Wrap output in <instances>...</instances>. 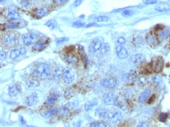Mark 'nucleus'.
Returning a JSON list of instances; mask_svg holds the SVG:
<instances>
[{
    "label": "nucleus",
    "instance_id": "obj_35",
    "mask_svg": "<svg viewBox=\"0 0 170 127\" xmlns=\"http://www.w3.org/2000/svg\"><path fill=\"white\" fill-rule=\"evenodd\" d=\"M138 82H139L140 85L143 86V85L147 84V78L144 77V76H141V77H140V78H138Z\"/></svg>",
    "mask_w": 170,
    "mask_h": 127
},
{
    "label": "nucleus",
    "instance_id": "obj_8",
    "mask_svg": "<svg viewBox=\"0 0 170 127\" xmlns=\"http://www.w3.org/2000/svg\"><path fill=\"white\" fill-rule=\"evenodd\" d=\"M146 40L147 42V43H148L149 46H151V47H152V48H154V47L158 46V45L159 43L158 39V37H157L156 35H154L152 32L147 34V37H146Z\"/></svg>",
    "mask_w": 170,
    "mask_h": 127
},
{
    "label": "nucleus",
    "instance_id": "obj_20",
    "mask_svg": "<svg viewBox=\"0 0 170 127\" xmlns=\"http://www.w3.org/2000/svg\"><path fill=\"white\" fill-rule=\"evenodd\" d=\"M155 10L158 12H167V11L170 10V5L167 3H161L159 5H158L155 7Z\"/></svg>",
    "mask_w": 170,
    "mask_h": 127
},
{
    "label": "nucleus",
    "instance_id": "obj_21",
    "mask_svg": "<svg viewBox=\"0 0 170 127\" xmlns=\"http://www.w3.org/2000/svg\"><path fill=\"white\" fill-rule=\"evenodd\" d=\"M108 113V110L104 108H99L98 109H97V111H96V115H97V116L100 117V119H105L106 117H107Z\"/></svg>",
    "mask_w": 170,
    "mask_h": 127
},
{
    "label": "nucleus",
    "instance_id": "obj_33",
    "mask_svg": "<svg viewBox=\"0 0 170 127\" xmlns=\"http://www.w3.org/2000/svg\"><path fill=\"white\" fill-rule=\"evenodd\" d=\"M121 15L123 16H125V17H128V16H131L133 15V12L130 10H125L122 11L121 13Z\"/></svg>",
    "mask_w": 170,
    "mask_h": 127
},
{
    "label": "nucleus",
    "instance_id": "obj_41",
    "mask_svg": "<svg viewBox=\"0 0 170 127\" xmlns=\"http://www.w3.org/2000/svg\"><path fill=\"white\" fill-rule=\"evenodd\" d=\"M84 0H75V2H74V3H73V6L74 7H78V6H79V5H81L82 3H83Z\"/></svg>",
    "mask_w": 170,
    "mask_h": 127
},
{
    "label": "nucleus",
    "instance_id": "obj_27",
    "mask_svg": "<svg viewBox=\"0 0 170 127\" xmlns=\"http://www.w3.org/2000/svg\"><path fill=\"white\" fill-rule=\"evenodd\" d=\"M152 81L154 82V83L159 85V84L162 82V79L161 78V76H158V75H154V76H152Z\"/></svg>",
    "mask_w": 170,
    "mask_h": 127
},
{
    "label": "nucleus",
    "instance_id": "obj_32",
    "mask_svg": "<svg viewBox=\"0 0 170 127\" xmlns=\"http://www.w3.org/2000/svg\"><path fill=\"white\" fill-rule=\"evenodd\" d=\"M61 70V69H60ZM60 69H57V70L55 71V72H54L53 75V78L56 79V80H58L60 78V76H62L63 74V70L60 71Z\"/></svg>",
    "mask_w": 170,
    "mask_h": 127
},
{
    "label": "nucleus",
    "instance_id": "obj_6",
    "mask_svg": "<svg viewBox=\"0 0 170 127\" xmlns=\"http://www.w3.org/2000/svg\"><path fill=\"white\" fill-rule=\"evenodd\" d=\"M20 17H21V16H20L19 13L16 11V9L10 6L8 14H7V19H8L9 21H10L11 23L18 21L20 20Z\"/></svg>",
    "mask_w": 170,
    "mask_h": 127
},
{
    "label": "nucleus",
    "instance_id": "obj_43",
    "mask_svg": "<svg viewBox=\"0 0 170 127\" xmlns=\"http://www.w3.org/2000/svg\"><path fill=\"white\" fill-rule=\"evenodd\" d=\"M68 0H53V2L57 5H63V4H64L66 2H67Z\"/></svg>",
    "mask_w": 170,
    "mask_h": 127
},
{
    "label": "nucleus",
    "instance_id": "obj_22",
    "mask_svg": "<svg viewBox=\"0 0 170 127\" xmlns=\"http://www.w3.org/2000/svg\"><path fill=\"white\" fill-rule=\"evenodd\" d=\"M57 113H58V109L57 108H51L45 111L44 116L46 118H50V117H53L55 115H57Z\"/></svg>",
    "mask_w": 170,
    "mask_h": 127
},
{
    "label": "nucleus",
    "instance_id": "obj_10",
    "mask_svg": "<svg viewBox=\"0 0 170 127\" xmlns=\"http://www.w3.org/2000/svg\"><path fill=\"white\" fill-rule=\"evenodd\" d=\"M62 77L65 83L70 84L71 83L73 82V80H74V76H73L72 72H71V71L68 68H65L63 69Z\"/></svg>",
    "mask_w": 170,
    "mask_h": 127
},
{
    "label": "nucleus",
    "instance_id": "obj_42",
    "mask_svg": "<svg viewBox=\"0 0 170 127\" xmlns=\"http://www.w3.org/2000/svg\"><path fill=\"white\" fill-rule=\"evenodd\" d=\"M82 60H83V62L85 65H86L89 64V60H88V57H87V56L86 55V54H82Z\"/></svg>",
    "mask_w": 170,
    "mask_h": 127
},
{
    "label": "nucleus",
    "instance_id": "obj_48",
    "mask_svg": "<svg viewBox=\"0 0 170 127\" xmlns=\"http://www.w3.org/2000/svg\"><path fill=\"white\" fill-rule=\"evenodd\" d=\"M97 26H99V25H97V24H95V23H92V24H89V25H87L86 26V27H97Z\"/></svg>",
    "mask_w": 170,
    "mask_h": 127
},
{
    "label": "nucleus",
    "instance_id": "obj_28",
    "mask_svg": "<svg viewBox=\"0 0 170 127\" xmlns=\"http://www.w3.org/2000/svg\"><path fill=\"white\" fill-rule=\"evenodd\" d=\"M56 21H54V20H49V21H47L45 24V25L46 26H47V27H49L50 29H54L55 27H56Z\"/></svg>",
    "mask_w": 170,
    "mask_h": 127
},
{
    "label": "nucleus",
    "instance_id": "obj_36",
    "mask_svg": "<svg viewBox=\"0 0 170 127\" xmlns=\"http://www.w3.org/2000/svg\"><path fill=\"white\" fill-rule=\"evenodd\" d=\"M108 20H109V18H108V16H98V17H97V18L95 19V21L97 22H104V21H108Z\"/></svg>",
    "mask_w": 170,
    "mask_h": 127
},
{
    "label": "nucleus",
    "instance_id": "obj_24",
    "mask_svg": "<svg viewBox=\"0 0 170 127\" xmlns=\"http://www.w3.org/2000/svg\"><path fill=\"white\" fill-rule=\"evenodd\" d=\"M65 60H66V61L69 64H76V63L78 62V59H77V57L75 56V55H73L71 54H68L65 55Z\"/></svg>",
    "mask_w": 170,
    "mask_h": 127
},
{
    "label": "nucleus",
    "instance_id": "obj_12",
    "mask_svg": "<svg viewBox=\"0 0 170 127\" xmlns=\"http://www.w3.org/2000/svg\"><path fill=\"white\" fill-rule=\"evenodd\" d=\"M26 49L24 47H21L20 49H14V50H12L10 53V58L13 60H15L16 58H18L20 56H23L26 54Z\"/></svg>",
    "mask_w": 170,
    "mask_h": 127
},
{
    "label": "nucleus",
    "instance_id": "obj_47",
    "mask_svg": "<svg viewBox=\"0 0 170 127\" xmlns=\"http://www.w3.org/2000/svg\"><path fill=\"white\" fill-rule=\"evenodd\" d=\"M0 57H1V60H5V58H6V54H5V52H3V50H1Z\"/></svg>",
    "mask_w": 170,
    "mask_h": 127
},
{
    "label": "nucleus",
    "instance_id": "obj_9",
    "mask_svg": "<svg viewBox=\"0 0 170 127\" xmlns=\"http://www.w3.org/2000/svg\"><path fill=\"white\" fill-rule=\"evenodd\" d=\"M116 79L114 78H104L100 81V84L101 86L105 88H108V89H112L114 87L116 86Z\"/></svg>",
    "mask_w": 170,
    "mask_h": 127
},
{
    "label": "nucleus",
    "instance_id": "obj_39",
    "mask_svg": "<svg viewBox=\"0 0 170 127\" xmlns=\"http://www.w3.org/2000/svg\"><path fill=\"white\" fill-rule=\"evenodd\" d=\"M168 115L166 113H162L159 116V120L161 122H165V120L167 119Z\"/></svg>",
    "mask_w": 170,
    "mask_h": 127
},
{
    "label": "nucleus",
    "instance_id": "obj_17",
    "mask_svg": "<svg viewBox=\"0 0 170 127\" xmlns=\"http://www.w3.org/2000/svg\"><path fill=\"white\" fill-rule=\"evenodd\" d=\"M48 13V8L47 7H42L35 11V15L37 18H42L47 14Z\"/></svg>",
    "mask_w": 170,
    "mask_h": 127
},
{
    "label": "nucleus",
    "instance_id": "obj_26",
    "mask_svg": "<svg viewBox=\"0 0 170 127\" xmlns=\"http://www.w3.org/2000/svg\"><path fill=\"white\" fill-rule=\"evenodd\" d=\"M57 98H58V95L56 94V93H51L48 97L45 104H53L57 100Z\"/></svg>",
    "mask_w": 170,
    "mask_h": 127
},
{
    "label": "nucleus",
    "instance_id": "obj_37",
    "mask_svg": "<svg viewBox=\"0 0 170 127\" xmlns=\"http://www.w3.org/2000/svg\"><path fill=\"white\" fill-rule=\"evenodd\" d=\"M72 26L75 27H82L85 26V24H84L83 22L76 21V22H75V23H73Z\"/></svg>",
    "mask_w": 170,
    "mask_h": 127
},
{
    "label": "nucleus",
    "instance_id": "obj_45",
    "mask_svg": "<svg viewBox=\"0 0 170 127\" xmlns=\"http://www.w3.org/2000/svg\"><path fill=\"white\" fill-rule=\"evenodd\" d=\"M18 25H16V24H8V25H5V28H16Z\"/></svg>",
    "mask_w": 170,
    "mask_h": 127
},
{
    "label": "nucleus",
    "instance_id": "obj_38",
    "mask_svg": "<svg viewBox=\"0 0 170 127\" xmlns=\"http://www.w3.org/2000/svg\"><path fill=\"white\" fill-rule=\"evenodd\" d=\"M158 2V0H143V3L146 5H152L155 4Z\"/></svg>",
    "mask_w": 170,
    "mask_h": 127
},
{
    "label": "nucleus",
    "instance_id": "obj_13",
    "mask_svg": "<svg viewBox=\"0 0 170 127\" xmlns=\"http://www.w3.org/2000/svg\"><path fill=\"white\" fill-rule=\"evenodd\" d=\"M37 102H38V96H37V94L35 93H34L31 94L29 97H27L26 98V100L24 101V104L27 107H32V106L35 105Z\"/></svg>",
    "mask_w": 170,
    "mask_h": 127
},
{
    "label": "nucleus",
    "instance_id": "obj_34",
    "mask_svg": "<svg viewBox=\"0 0 170 127\" xmlns=\"http://www.w3.org/2000/svg\"><path fill=\"white\" fill-rule=\"evenodd\" d=\"M18 2L24 8H27L30 5L29 0H18Z\"/></svg>",
    "mask_w": 170,
    "mask_h": 127
},
{
    "label": "nucleus",
    "instance_id": "obj_44",
    "mask_svg": "<svg viewBox=\"0 0 170 127\" xmlns=\"http://www.w3.org/2000/svg\"><path fill=\"white\" fill-rule=\"evenodd\" d=\"M68 38H57L56 39V43L57 44L60 43H64V42H66V41H68Z\"/></svg>",
    "mask_w": 170,
    "mask_h": 127
},
{
    "label": "nucleus",
    "instance_id": "obj_51",
    "mask_svg": "<svg viewBox=\"0 0 170 127\" xmlns=\"http://www.w3.org/2000/svg\"><path fill=\"white\" fill-rule=\"evenodd\" d=\"M27 127H37V126H28Z\"/></svg>",
    "mask_w": 170,
    "mask_h": 127
},
{
    "label": "nucleus",
    "instance_id": "obj_31",
    "mask_svg": "<svg viewBox=\"0 0 170 127\" xmlns=\"http://www.w3.org/2000/svg\"><path fill=\"white\" fill-rule=\"evenodd\" d=\"M70 111V109L68 108L66 106H64V108H61V110L60 111V115H62V116H65V115H68V113Z\"/></svg>",
    "mask_w": 170,
    "mask_h": 127
},
{
    "label": "nucleus",
    "instance_id": "obj_23",
    "mask_svg": "<svg viewBox=\"0 0 170 127\" xmlns=\"http://www.w3.org/2000/svg\"><path fill=\"white\" fill-rule=\"evenodd\" d=\"M19 87L15 85H13L9 87V94L10 97H16L19 93Z\"/></svg>",
    "mask_w": 170,
    "mask_h": 127
},
{
    "label": "nucleus",
    "instance_id": "obj_2",
    "mask_svg": "<svg viewBox=\"0 0 170 127\" xmlns=\"http://www.w3.org/2000/svg\"><path fill=\"white\" fill-rule=\"evenodd\" d=\"M106 119H108V121L111 123L113 124H116L121 122L122 119V115L120 111H117V110H113V111H108V115Z\"/></svg>",
    "mask_w": 170,
    "mask_h": 127
},
{
    "label": "nucleus",
    "instance_id": "obj_15",
    "mask_svg": "<svg viewBox=\"0 0 170 127\" xmlns=\"http://www.w3.org/2000/svg\"><path fill=\"white\" fill-rule=\"evenodd\" d=\"M151 89H146L144 91H143L141 95H140V97H139V102L141 103V104H144V103L147 100V99L149 98V97L151 96Z\"/></svg>",
    "mask_w": 170,
    "mask_h": 127
},
{
    "label": "nucleus",
    "instance_id": "obj_19",
    "mask_svg": "<svg viewBox=\"0 0 170 127\" xmlns=\"http://www.w3.org/2000/svg\"><path fill=\"white\" fill-rule=\"evenodd\" d=\"M47 46V43L44 42V41H39L37 43H35L33 46V49L36 50V51H40L42 49H45Z\"/></svg>",
    "mask_w": 170,
    "mask_h": 127
},
{
    "label": "nucleus",
    "instance_id": "obj_3",
    "mask_svg": "<svg viewBox=\"0 0 170 127\" xmlns=\"http://www.w3.org/2000/svg\"><path fill=\"white\" fill-rule=\"evenodd\" d=\"M3 43L5 46H14L17 43V35L14 32H10L3 37Z\"/></svg>",
    "mask_w": 170,
    "mask_h": 127
},
{
    "label": "nucleus",
    "instance_id": "obj_30",
    "mask_svg": "<svg viewBox=\"0 0 170 127\" xmlns=\"http://www.w3.org/2000/svg\"><path fill=\"white\" fill-rule=\"evenodd\" d=\"M109 49H110V46H109V44L105 43L102 46V47L100 48V52H101V54H105L109 51Z\"/></svg>",
    "mask_w": 170,
    "mask_h": 127
},
{
    "label": "nucleus",
    "instance_id": "obj_4",
    "mask_svg": "<svg viewBox=\"0 0 170 127\" xmlns=\"http://www.w3.org/2000/svg\"><path fill=\"white\" fill-rule=\"evenodd\" d=\"M36 39H37V37L35 33H24L22 35V40L24 42V43L27 46H30L35 43Z\"/></svg>",
    "mask_w": 170,
    "mask_h": 127
},
{
    "label": "nucleus",
    "instance_id": "obj_11",
    "mask_svg": "<svg viewBox=\"0 0 170 127\" xmlns=\"http://www.w3.org/2000/svg\"><path fill=\"white\" fill-rule=\"evenodd\" d=\"M163 65H164V60L162 59V57H158L155 59H154L153 62H152V68L154 71L158 72L162 70Z\"/></svg>",
    "mask_w": 170,
    "mask_h": 127
},
{
    "label": "nucleus",
    "instance_id": "obj_5",
    "mask_svg": "<svg viewBox=\"0 0 170 127\" xmlns=\"http://www.w3.org/2000/svg\"><path fill=\"white\" fill-rule=\"evenodd\" d=\"M103 101L107 105H112L117 104V97L113 93H106L103 97Z\"/></svg>",
    "mask_w": 170,
    "mask_h": 127
},
{
    "label": "nucleus",
    "instance_id": "obj_25",
    "mask_svg": "<svg viewBox=\"0 0 170 127\" xmlns=\"http://www.w3.org/2000/svg\"><path fill=\"white\" fill-rule=\"evenodd\" d=\"M97 101L96 99H93V100H89V101H88L86 104V105H85V110L86 111H89V110H91V109L94 108L95 106H97Z\"/></svg>",
    "mask_w": 170,
    "mask_h": 127
},
{
    "label": "nucleus",
    "instance_id": "obj_16",
    "mask_svg": "<svg viewBox=\"0 0 170 127\" xmlns=\"http://www.w3.org/2000/svg\"><path fill=\"white\" fill-rule=\"evenodd\" d=\"M144 59H145L144 56L142 54H136L134 56H132L131 58V62L135 65H140L141 63H143Z\"/></svg>",
    "mask_w": 170,
    "mask_h": 127
},
{
    "label": "nucleus",
    "instance_id": "obj_52",
    "mask_svg": "<svg viewBox=\"0 0 170 127\" xmlns=\"http://www.w3.org/2000/svg\"><path fill=\"white\" fill-rule=\"evenodd\" d=\"M5 0H1V3H3V2H5Z\"/></svg>",
    "mask_w": 170,
    "mask_h": 127
},
{
    "label": "nucleus",
    "instance_id": "obj_40",
    "mask_svg": "<svg viewBox=\"0 0 170 127\" xmlns=\"http://www.w3.org/2000/svg\"><path fill=\"white\" fill-rule=\"evenodd\" d=\"M38 82L37 80H31L30 82H28V86L31 87H34L38 86Z\"/></svg>",
    "mask_w": 170,
    "mask_h": 127
},
{
    "label": "nucleus",
    "instance_id": "obj_29",
    "mask_svg": "<svg viewBox=\"0 0 170 127\" xmlns=\"http://www.w3.org/2000/svg\"><path fill=\"white\" fill-rule=\"evenodd\" d=\"M90 127H108V126L103 122H95L90 124Z\"/></svg>",
    "mask_w": 170,
    "mask_h": 127
},
{
    "label": "nucleus",
    "instance_id": "obj_7",
    "mask_svg": "<svg viewBox=\"0 0 170 127\" xmlns=\"http://www.w3.org/2000/svg\"><path fill=\"white\" fill-rule=\"evenodd\" d=\"M102 46V41L100 40L99 38H95L94 39H93L92 42L89 44V51L90 53H95L97 50L100 49Z\"/></svg>",
    "mask_w": 170,
    "mask_h": 127
},
{
    "label": "nucleus",
    "instance_id": "obj_18",
    "mask_svg": "<svg viewBox=\"0 0 170 127\" xmlns=\"http://www.w3.org/2000/svg\"><path fill=\"white\" fill-rule=\"evenodd\" d=\"M158 36L162 40H164L165 38H167L169 35V31L167 28H161L160 30L158 31Z\"/></svg>",
    "mask_w": 170,
    "mask_h": 127
},
{
    "label": "nucleus",
    "instance_id": "obj_50",
    "mask_svg": "<svg viewBox=\"0 0 170 127\" xmlns=\"http://www.w3.org/2000/svg\"><path fill=\"white\" fill-rule=\"evenodd\" d=\"M78 49H80L81 51H82V50H83V47H82V46L81 45H79V46H78Z\"/></svg>",
    "mask_w": 170,
    "mask_h": 127
},
{
    "label": "nucleus",
    "instance_id": "obj_49",
    "mask_svg": "<svg viewBox=\"0 0 170 127\" xmlns=\"http://www.w3.org/2000/svg\"><path fill=\"white\" fill-rule=\"evenodd\" d=\"M20 119H21V124H23V125H25V124H26V122H25V121H24V119H23V118H22V117H21V118H20Z\"/></svg>",
    "mask_w": 170,
    "mask_h": 127
},
{
    "label": "nucleus",
    "instance_id": "obj_1",
    "mask_svg": "<svg viewBox=\"0 0 170 127\" xmlns=\"http://www.w3.org/2000/svg\"><path fill=\"white\" fill-rule=\"evenodd\" d=\"M34 74L35 75V76H37L42 79H46L50 76V68L47 65L40 64L35 68Z\"/></svg>",
    "mask_w": 170,
    "mask_h": 127
},
{
    "label": "nucleus",
    "instance_id": "obj_14",
    "mask_svg": "<svg viewBox=\"0 0 170 127\" xmlns=\"http://www.w3.org/2000/svg\"><path fill=\"white\" fill-rule=\"evenodd\" d=\"M116 54L120 59H125L129 55L127 49L121 45L116 46Z\"/></svg>",
    "mask_w": 170,
    "mask_h": 127
},
{
    "label": "nucleus",
    "instance_id": "obj_46",
    "mask_svg": "<svg viewBox=\"0 0 170 127\" xmlns=\"http://www.w3.org/2000/svg\"><path fill=\"white\" fill-rule=\"evenodd\" d=\"M118 43H119L120 45H122V44L125 43V38H123V37H119L118 38Z\"/></svg>",
    "mask_w": 170,
    "mask_h": 127
}]
</instances>
